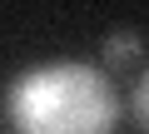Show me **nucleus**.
I'll return each instance as SVG.
<instances>
[{"mask_svg": "<svg viewBox=\"0 0 149 134\" xmlns=\"http://www.w3.org/2000/svg\"><path fill=\"white\" fill-rule=\"evenodd\" d=\"M5 114L15 134H114L119 94L100 65L45 60L5 85Z\"/></svg>", "mask_w": 149, "mask_h": 134, "instance_id": "f257e3e1", "label": "nucleus"}, {"mask_svg": "<svg viewBox=\"0 0 149 134\" xmlns=\"http://www.w3.org/2000/svg\"><path fill=\"white\" fill-rule=\"evenodd\" d=\"M139 50H144V40H139V30H129V25L104 35V65H114V70L134 65V60H139Z\"/></svg>", "mask_w": 149, "mask_h": 134, "instance_id": "f03ea898", "label": "nucleus"}, {"mask_svg": "<svg viewBox=\"0 0 149 134\" xmlns=\"http://www.w3.org/2000/svg\"><path fill=\"white\" fill-rule=\"evenodd\" d=\"M129 114H134V124L149 134V70L134 80V94H129Z\"/></svg>", "mask_w": 149, "mask_h": 134, "instance_id": "7ed1b4c3", "label": "nucleus"}]
</instances>
